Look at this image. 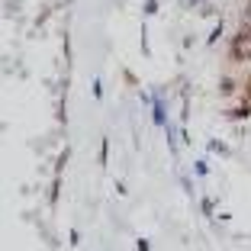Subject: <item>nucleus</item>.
<instances>
[{
  "label": "nucleus",
  "mask_w": 251,
  "mask_h": 251,
  "mask_svg": "<svg viewBox=\"0 0 251 251\" xmlns=\"http://www.w3.org/2000/svg\"><path fill=\"white\" fill-rule=\"evenodd\" d=\"M142 13H145V16H155V13H158V0H145Z\"/></svg>",
  "instance_id": "0eeeda50"
},
{
  "label": "nucleus",
  "mask_w": 251,
  "mask_h": 251,
  "mask_svg": "<svg viewBox=\"0 0 251 251\" xmlns=\"http://www.w3.org/2000/svg\"><path fill=\"white\" fill-rule=\"evenodd\" d=\"M226 116H229V119H248L251 116V100H245V97H242V103H235Z\"/></svg>",
  "instance_id": "f257e3e1"
},
{
  "label": "nucleus",
  "mask_w": 251,
  "mask_h": 251,
  "mask_svg": "<svg viewBox=\"0 0 251 251\" xmlns=\"http://www.w3.org/2000/svg\"><path fill=\"white\" fill-rule=\"evenodd\" d=\"M135 251H151V245H148L145 238H139V242H135Z\"/></svg>",
  "instance_id": "9b49d317"
},
{
  "label": "nucleus",
  "mask_w": 251,
  "mask_h": 251,
  "mask_svg": "<svg viewBox=\"0 0 251 251\" xmlns=\"http://www.w3.org/2000/svg\"><path fill=\"white\" fill-rule=\"evenodd\" d=\"M209 151H216V155L226 158V155H229V145H226V142H219V139H213V142H209Z\"/></svg>",
  "instance_id": "20e7f679"
},
{
  "label": "nucleus",
  "mask_w": 251,
  "mask_h": 251,
  "mask_svg": "<svg viewBox=\"0 0 251 251\" xmlns=\"http://www.w3.org/2000/svg\"><path fill=\"white\" fill-rule=\"evenodd\" d=\"M219 36H222V20H216V29L209 32V39H206V42H209V45H216V42H219Z\"/></svg>",
  "instance_id": "423d86ee"
},
{
  "label": "nucleus",
  "mask_w": 251,
  "mask_h": 251,
  "mask_svg": "<svg viewBox=\"0 0 251 251\" xmlns=\"http://www.w3.org/2000/svg\"><path fill=\"white\" fill-rule=\"evenodd\" d=\"M242 97H245V100H251V77H245V84H242Z\"/></svg>",
  "instance_id": "1a4fd4ad"
},
{
  "label": "nucleus",
  "mask_w": 251,
  "mask_h": 251,
  "mask_svg": "<svg viewBox=\"0 0 251 251\" xmlns=\"http://www.w3.org/2000/svg\"><path fill=\"white\" fill-rule=\"evenodd\" d=\"M68 242H71V245H77V242H81V235H77V229H71V232H68Z\"/></svg>",
  "instance_id": "f8f14e48"
},
{
  "label": "nucleus",
  "mask_w": 251,
  "mask_h": 251,
  "mask_svg": "<svg viewBox=\"0 0 251 251\" xmlns=\"http://www.w3.org/2000/svg\"><path fill=\"white\" fill-rule=\"evenodd\" d=\"M190 3H200V0H190Z\"/></svg>",
  "instance_id": "ddd939ff"
},
{
  "label": "nucleus",
  "mask_w": 251,
  "mask_h": 251,
  "mask_svg": "<svg viewBox=\"0 0 251 251\" xmlns=\"http://www.w3.org/2000/svg\"><path fill=\"white\" fill-rule=\"evenodd\" d=\"M68 155H71V148H61V158H58V164H55V174H61V171H65Z\"/></svg>",
  "instance_id": "39448f33"
},
{
  "label": "nucleus",
  "mask_w": 251,
  "mask_h": 251,
  "mask_svg": "<svg viewBox=\"0 0 251 251\" xmlns=\"http://www.w3.org/2000/svg\"><path fill=\"white\" fill-rule=\"evenodd\" d=\"M106 158H110V142H100V164H103V168H106Z\"/></svg>",
  "instance_id": "6e6552de"
},
{
  "label": "nucleus",
  "mask_w": 251,
  "mask_h": 251,
  "mask_svg": "<svg viewBox=\"0 0 251 251\" xmlns=\"http://www.w3.org/2000/svg\"><path fill=\"white\" fill-rule=\"evenodd\" d=\"M238 84H242V81H235V77H229V74H226V77L219 81V97H232V94H238Z\"/></svg>",
  "instance_id": "f03ea898"
},
{
  "label": "nucleus",
  "mask_w": 251,
  "mask_h": 251,
  "mask_svg": "<svg viewBox=\"0 0 251 251\" xmlns=\"http://www.w3.org/2000/svg\"><path fill=\"white\" fill-rule=\"evenodd\" d=\"M58 190H61V174H55V180H52V190H49V203H58Z\"/></svg>",
  "instance_id": "7ed1b4c3"
},
{
  "label": "nucleus",
  "mask_w": 251,
  "mask_h": 251,
  "mask_svg": "<svg viewBox=\"0 0 251 251\" xmlns=\"http://www.w3.org/2000/svg\"><path fill=\"white\" fill-rule=\"evenodd\" d=\"M200 206H203V216H213V200H203Z\"/></svg>",
  "instance_id": "9d476101"
},
{
  "label": "nucleus",
  "mask_w": 251,
  "mask_h": 251,
  "mask_svg": "<svg viewBox=\"0 0 251 251\" xmlns=\"http://www.w3.org/2000/svg\"><path fill=\"white\" fill-rule=\"evenodd\" d=\"M248 61H251V52H248Z\"/></svg>",
  "instance_id": "4468645a"
}]
</instances>
